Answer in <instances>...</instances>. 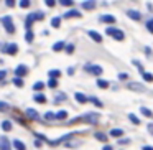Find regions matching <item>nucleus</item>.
<instances>
[{"instance_id": "nucleus-11", "label": "nucleus", "mask_w": 153, "mask_h": 150, "mask_svg": "<svg viewBox=\"0 0 153 150\" xmlns=\"http://www.w3.org/2000/svg\"><path fill=\"white\" fill-rule=\"evenodd\" d=\"M73 17H81V12L76 10V8H73V10H68L66 13H64V18H73Z\"/></svg>"}, {"instance_id": "nucleus-5", "label": "nucleus", "mask_w": 153, "mask_h": 150, "mask_svg": "<svg viewBox=\"0 0 153 150\" xmlns=\"http://www.w3.org/2000/svg\"><path fill=\"white\" fill-rule=\"evenodd\" d=\"M4 51L7 54H17V51H18V46L15 43H8V45H5L4 46Z\"/></svg>"}, {"instance_id": "nucleus-44", "label": "nucleus", "mask_w": 153, "mask_h": 150, "mask_svg": "<svg viewBox=\"0 0 153 150\" xmlns=\"http://www.w3.org/2000/svg\"><path fill=\"white\" fill-rule=\"evenodd\" d=\"M5 76H7V71H0V81L5 79Z\"/></svg>"}, {"instance_id": "nucleus-50", "label": "nucleus", "mask_w": 153, "mask_h": 150, "mask_svg": "<svg viewBox=\"0 0 153 150\" xmlns=\"http://www.w3.org/2000/svg\"><path fill=\"white\" fill-rule=\"evenodd\" d=\"M102 150H114V149H112V147H110V145H105V147H104Z\"/></svg>"}, {"instance_id": "nucleus-3", "label": "nucleus", "mask_w": 153, "mask_h": 150, "mask_svg": "<svg viewBox=\"0 0 153 150\" xmlns=\"http://www.w3.org/2000/svg\"><path fill=\"white\" fill-rule=\"evenodd\" d=\"M86 71H87V73L96 74V76L102 74V68H100V66H97V64H86Z\"/></svg>"}, {"instance_id": "nucleus-51", "label": "nucleus", "mask_w": 153, "mask_h": 150, "mask_svg": "<svg viewBox=\"0 0 153 150\" xmlns=\"http://www.w3.org/2000/svg\"><path fill=\"white\" fill-rule=\"evenodd\" d=\"M143 150H153V149L150 145H145V147H143Z\"/></svg>"}, {"instance_id": "nucleus-18", "label": "nucleus", "mask_w": 153, "mask_h": 150, "mask_svg": "<svg viewBox=\"0 0 153 150\" xmlns=\"http://www.w3.org/2000/svg\"><path fill=\"white\" fill-rule=\"evenodd\" d=\"M109 134H110V137H117V139H119V137H122L123 130H122V129H112Z\"/></svg>"}, {"instance_id": "nucleus-10", "label": "nucleus", "mask_w": 153, "mask_h": 150, "mask_svg": "<svg viewBox=\"0 0 153 150\" xmlns=\"http://www.w3.org/2000/svg\"><path fill=\"white\" fill-rule=\"evenodd\" d=\"M87 35H89V37L92 38L94 41H96V43H100V41H102V35H100V33H97V31L89 30V31H87Z\"/></svg>"}, {"instance_id": "nucleus-35", "label": "nucleus", "mask_w": 153, "mask_h": 150, "mask_svg": "<svg viewBox=\"0 0 153 150\" xmlns=\"http://www.w3.org/2000/svg\"><path fill=\"white\" fill-rule=\"evenodd\" d=\"M87 101H92V102H94V104H96V106H97V107H102V102H100V101H99V99H96V97H91V99H87Z\"/></svg>"}, {"instance_id": "nucleus-22", "label": "nucleus", "mask_w": 153, "mask_h": 150, "mask_svg": "<svg viewBox=\"0 0 153 150\" xmlns=\"http://www.w3.org/2000/svg\"><path fill=\"white\" fill-rule=\"evenodd\" d=\"M33 99H35V101H36V102H40V104H43V102H45V101H46V97H45V96H43V94H35V96H33Z\"/></svg>"}, {"instance_id": "nucleus-16", "label": "nucleus", "mask_w": 153, "mask_h": 150, "mask_svg": "<svg viewBox=\"0 0 153 150\" xmlns=\"http://www.w3.org/2000/svg\"><path fill=\"white\" fill-rule=\"evenodd\" d=\"M112 37L115 38L117 41H122V40H123V33H122V31H120V30H117V28H115V30L112 31Z\"/></svg>"}, {"instance_id": "nucleus-46", "label": "nucleus", "mask_w": 153, "mask_h": 150, "mask_svg": "<svg viewBox=\"0 0 153 150\" xmlns=\"http://www.w3.org/2000/svg\"><path fill=\"white\" fill-rule=\"evenodd\" d=\"M7 5H8V7H13V5H15V0H7Z\"/></svg>"}, {"instance_id": "nucleus-48", "label": "nucleus", "mask_w": 153, "mask_h": 150, "mask_svg": "<svg viewBox=\"0 0 153 150\" xmlns=\"http://www.w3.org/2000/svg\"><path fill=\"white\" fill-rule=\"evenodd\" d=\"M120 143H123V145H125V143H130V140L128 139H122V140H120Z\"/></svg>"}, {"instance_id": "nucleus-19", "label": "nucleus", "mask_w": 153, "mask_h": 150, "mask_svg": "<svg viewBox=\"0 0 153 150\" xmlns=\"http://www.w3.org/2000/svg\"><path fill=\"white\" fill-rule=\"evenodd\" d=\"M97 87H100V89H105V87H109V81L99 79V81H97Z\"/></svg>"}, {"instance_id": "nucleus-6", "label": "nucleus", "mask_w": 153, "mask_h": 150, "mask_svg": "<svg viewBox=\"0 0 153 150\" xmlns=\"http://www.w3.org/2000/svg\"><path fill=\"white\" fill-rule=\"evenodd\" d=\"M28 73V69H27V66L25 64H20V66H17V69H15V74H17V78H23L25 74Z\"/></svg>"}, {"instance_id": "nucleus-12", "label": "nucleus", "mask_w": 153, "mask_h": 150, "mask_svg": "<svg viewBox=\"0 0 153 150\" xmlns=\"http://www.w3.org/2000/svg\"><path fill=\"white\" fill-rule=\"evenodd\" d=\"M94 7H96V2H94V0H86V2H82L84 10H92Z\"/></svg>"}, {"instance_id": "nucleus-33", "label": "nucleus", "mask_w": 153, "mask_h": 150, "mask_svg": "<svg viewBox=\"0 0 153 150\" xmlns=\"http://www.w3.org/2000/svg\"><path fill=\"white\" fill-rule=\"evenodd\" d=\"M143 79H145L146 83H152V79H153L152 73H143Z\"/></svg>"}, {"instance_id": "nucleus-30", "label": "nucleus", "mask_w": 153, "mask_h": 150, "mask_svg": "<svg viewBox=\"0 0 153 150\" xmlns=\"http://www.w3.org/2000/svg\"><path fill=\"white\" fill-rule=\"evenodd\" d=\"M133 64H135V66H137V68H138V71H140V73H142V74H143V73H145V69H143V64H142V63H140V61H137V60H133Z\"/></svg>"}, {"instance_id": "nucleus-41", "label": "nucleus", "mask_w": 153, "mask_h": 150, "mask_svg": "<svg viewBox=\"0 0 153 150\" xmlns=\"http://www.w3.org/2000/svg\"><path fill=\"white\" fill-rule=\"evenodd\" d=\"M25 40H27V41H31V40H33V33H31V31H28V33L25 35Z\"/></svg>"}, {"instance_id": "nucleus-32", "label": "nucleus", "mask_w": 153, "mask_h": 150, "mask_svg": "<svg viewBox=\"0 0 153 150\" xmlns=\"http://www.w3.org/2000/svg\"><path fill=\"white\" fill-rule=\"evenodd\" d=\"M31 17H33V20H43V13H41V12H36V13H31Z\"/></svg>"}, {"instance_id": "nucleus-25", "label": "nucleus", "mask_w": 153, "mask_h": 150, "mask_svg": "<svg viewBox=\"0 0 153 150\" xmlns=\"http://www.w3.org/2000/svg\"><path fill=\"white\" fill-rule=\"evenodd\" d=\"M8 109H10V106L7 102H4V101H0V112H7Z\"/></svg>"}, {"instance_id": "nucleus-14", "label": "nucleus", "mask_w": 153, "mask_h": 150, "mask_svg": "<svg viewBox=\"0 0 153 150\" xmlns=\"http://www.w3.org/2000/svg\"><path fill=\"white\" fill-rule=\"evenodd\" d=\"M27 116L30 117L31 120H38V119H40L38 112H36V110H33V109H27Z\"/></svg>"}, {"instance_id": "nucleus-9", "label": "nucleus", "mask_w": 153, "mask_h": 150, "mask_svg": "<svg viewBox=\"0 0 153 150\" xmlns=\"http://www.w3.org/2000/svg\"><path fill=\"white\" fill-rule=\"evenodd\" d=\"M127 17L132 18V20H142V15L137 10H127Z\"/></svg>"}, {"instance_id": "nucleus-36", "label": "nucleus", "mask_w": 153, "mask_h": 150, "mask_svg": "<svg viewBox=\"0 0 153 150\" xmlns=\"http://www.w3.org/2000/svg\"><path fill=\"white\" fill-rule=\"evenodd\" d=\"M45 119L46 120H54V114L53 112H46L45 114Z\"/></svg>"}, {"instance_id": "nucleus-13", "label": "nucleus", "mask_w": 153, "mask_h": 150, "mask_svg": "<svg viewBox=\"0 0 153 150\" xmlns=\"http://www.w3.org/2000/svg\"><path fill=\"white\" fill-rule=\"evenodd\" d=\"M74 97H76V101H77V102H81V104L87 102V99H89V97H87V96H84L82 93H76V94H74Z\"/></svg>"}, {"instance_id": "nucleus-37", "label": "nucleus", "mask_w": 153, "mask_h": 150, "mask_svg": "<svg viewBox=\"0 0 153 150\" xmlns=\"http://www.w3.org/2000/svg\"><path fill=\"white\" fill-rule=\"evenodd\" d=\"M20 7H23V8L30 7V0H22V2H20Z\"/></svg>"}, {"instance_id": "nucleus-7", "label": "nucleus", "mask_w": 153, "mask_h": 150, "mask_svg": "<svg viewBox=\"0 0 153 150\" xmlns=\"http://www.w3.org/2000/svg\"><path fill=\"white\" fill-rule=\"evenodd\" d=\"M99 20L102 22V23H115V17H114V15H100Z\"/></svg>"}, {"instance_id": "nucleus-34", "label": "nucleus", "mask_w": 153, "mask_h": 150, "mask_svg": "<svg viewBox=\"0 0 153 150\" xmlns=\"http://www.w3.org/2000/svg\"><path fill=\"white\" fill-rule=\"evenodd\" d=\"M73 4H74L73 0H61V5H64V7H71Z\"/></svg>"}, {"instance_id": "nucleus-38", "label": "nucleus", "mask_w": 153, "mask_h": 150, "mask_svg": "<svg viewBox=\"0 0 153 150\" xmlns=\"http://www.w3.org/2000/svg\"><path fill=\"white\" fill-rule=\"evenodd\" d=\"M64 48H66V53L68 54H71L74 51V45H68V46H64Z\"/></svg>"}, {"instance_id": "nucleus-31", "label": "nucleus", "mask_w": 153, "mask_h": 150, "mask_svg": "<svg viewBox=\"0 0 153 150\" xmlns=\"http://www.w3.org/2000/svg\"><path fill=\"white\" fill-rule=\"evenodd\" d=\"M43 87H45V84H43V83H40V81L33 84V91H41Z\"/></svg>"}, {"instance_id": "nucleus-40", "label": "nucleus", "mask_w": 153, "mask_h": 150, "mask_svg": "<svg viewBox=\"0 0 153 150\" xmlns=\"http://www.w3.org/2000/svg\"><path fill=\"white\" fill-rule=\"evenodd\" d=\"M146 30H148V31H153V20H148V22H146Z\"/></svg>"}, {"instance_id": "nucleus-47", "label": "nucleus", "mask_w": 153, "mask_h": 150, "mask_svg": "<svg viewBox=\"0 0 153 150\" xmlns=\"http://www.w3.org/2000/svg\"><path fill=\"white\" fill-rule=\"evenodd\" d=\"M114 30H115L114 27H109V28H107V35H112V31H114Z\"/></svg>"}, {"instance_id": "nucleus-8", "label": "nucleus", "mask_w": 153, "mask_h": 150, "mask_svg": "<svg viewBox=\"0 0 153 150\" xmlns=\"http://www.w3.org/2000/svg\"><path fill=\"white\" fill-rule=\"evenodd\" d=\"M0 150H12L10 142H8L7 137H2V139H0Z\"/></svg>"}, {"instance_id": "nucleus-27", "label": "nucleus", "mask_w": 153, "mask_h": 150, "mask_svg": "<svg viewBox=\"0 0 153 150\" xmlns=\"http://www.w3.org/2000/svg\"><path fill=\"white\" fill-rule=\"evenodd\" d=\"M128 119L132 120V122L135 124V125H138V124H140V119H138V117L135 116V114H128Z\"/></svg>"}, {"instance_id": "nucleus-26", "label": "nucleus", "mask_w": 153, "mask_h": 150, "mask_svg": "<svg viewBox=\"0 0 153 150\" xmlns=\"http://www.w3.org/2000/svg\"><path fill=\"white\" fill-rule=\"evenodd\" d=\"M140 112H142L145 117H152V110L146 109V107H140Z\"/></svg>"}, {"instance_id": "nucleus-17", "label": "nucleus", "mask_w": 153, "mask_h": 150, "mask_svg": "<svg viewBox=\"0 0 153 150\" xmlns=\"http://www.w3.org/2000/svg\"><path fill=\"white\" fill-rule=\"evenodd\" d=\"M64 46H66L64 41H56V43L53 45V50L54 51H61V50H64Z\"/></svg>"}, {"instance_id": "nucleus-4", "label": "nucleus", "mask_w": 153, "mask_h": 150, "mask_svg": "<svg viewBox=\"0 0 153 150\" xmlns=\"http://www.w3.org/2000/svg\"><path fill=\"white\" fill-rule=\"evenodd\" d=\"M127 87L128 89H132V91H137V93H145V86L143 84H140V83H127Z\"/></svg>"}, {"instance_id": "nucleus-20", "label": "nucleus", "mask_w": 153, "mask_h": 150, "mask_svg": "<svg viewBox=\"0 0 153 150\" xmlns=\"http://www.w3.org/2000/svg\"><path fill=\"white\" fill-rule=\"evenodd\" d=\"M2 129H4L5 132L12 130V122H10V120H4V122H2Z\"/></svg>"}, {"instance_id": "nucleus-2", "label": "nucleus", "mask_w": 153, "mask_h": 150, "mask_svg": "<svg viewBox=\"0 0 153 150\" xmlns=\"http://www.w3.org/2000/svg\"><path fill=\"white\" fill-rule=\"evenodd\" d=\"M81 119H84V122L96 124V122H99V114H96V112H89V114H86L84 117H81Z\"/></svg>"}, {"instance_id": "nucleus-42", "label": "nucleus", "mask_w": 153, "mask_h": 150, "mask_svg": "<svg viewBox=\"0 0 153 150\" xmlns=\"http://www.w3.org/2000/svg\"><path fill=\"white\" fill-rule=\"evenodd\" d=\"M119 79H122V81L128 79V74H127V73H120V74H119Z\"/></svg>"}, {"instance_id": "nucleus-29", "label": "nucleus", "mask_w": 153, "mask_h": 150, "mask_svg": "<svg viewBox=\"0 0 153 150\" xmlns=\"http://www.w3.org/2000/svg\"><path fill=\"white\" fill-rule=\"evenodd\" d=\"M13 84H15V86H17V87H23V81H22V78H15V79H13Z\"/></svg>"}, {"instance_id": "nucleus-45", "label": "nucleus", "mask_w": 153, "mask_h": 150, "mask_svg": "<svg viewBox=\"0 0 153 150\" xmlns=\"http://www.w3.org/2000/svg\"><path fill=\"white\" fill-rule=\"evenodd\" d=\"M46 5L48 7H54V0H46Z\"/></svg>"}, {"instance_id": "nucleus-15", "label": "nucleus", "mask_w": 153, "mask_h": 150, "mask_svg": "<svg viewBox=\"0 0 153 150\" xmlns=\"http://www.w3.org/2000/svg\"><path fill=\"white\" fill-rule=\"evenodd\" d=\"M12 145H13L17 150H27V147H25V143L22 142V140H18V139H17V140H13V143H12Z\"/></svg>"}, {"instance_id": "nucleus-21", "label": "nucleus", "mask_w": 153, "mask_h": 150, "mask_svg": "<svg viewBox=\"0 0 153 150\" xmlns=\"http://www.w3.org/2000/svg\"><path fill=\"white\" fill-rule=\"evenodd\" d=\"M68 117V112L66 110H59V112L54 114V119H66Z\"/></svg>"}, {"instance_id": "nucleus-49", "label": "nucleus", "mask_w": 153, "mask_h": 150, "mask_svg": "<svg viewBox=\"0 0 153 150\" xmlns=\"http://www.w3.org/2000/svg\"><path fill=\"white\" fill-rule=\"evenodd\" d=\"M35 147H41V142H40V140H35Z\"/></svg>"}, {"instance_id": "nucleus-24", "label": "nucleus", "mask_w": 153, "mask_h": 150, "mask_svg": "<svg viewBox=\"0 0 153 150\" xmlns=\"http://www.w3.org/2000/svg\"><path fill=\"white\" fill-rule=\"evenodd\" d=\"M94 137H96L97 140H100V142H105V140H107V135H104L102 132H96V134H94Z\"/></svg>"}, {"instance_id": "nucleus-23", "label": "nucleus", "mask_w": 153, "mask_h": 150, "mask_svg": "<svg viewBox=\"0 0 153 150\" xmlns=\"http://www.w3.org/2000/svg\"><path fill=\"white\" fill-rule=\"evenodd\" d=\"M59 74H61V71H58V69H51L50 73H48V76H50L51 79H56V78L59 76Z\"/></svg>"}, {"instance_id": "nucleus-28", "label": "nucleus", "mask_w": 153, "mask_h": 150, "mask_svg": "<svg viewBox=\"0 0 153 150\" xmlns=\"http://www.w3.org/2000/svg\"><path fill=\"white\" fill-rule=\"evenodd\" d=\"M51 25H53L54 28H58V27L61 25V18H59V17H54L53 20H51Z\"/></svg>"}, {"instance_id": "nucleus-39", "label": "nucleus", "mask_w": 153, "mask_h": 150, "mask_svg": "<svg viewBox=\"0 0 153 150\" xmlns=\"http://www.w3.org/2000/svg\"><path fill=\"white\" fill-rule=\"evenodd\" d=\"M48 86H50V87H56L58 86V81L56 79H50V81H48Z\"/></svg>"}, {"instance_id": "nucleus-43", "label": "nucleus", "mask_w": 153, "mask_h": 150, "mask_svg": "<svg viewBox=\"0 0 153 150\" xmlns=\"http://www.w3.org/2000/svg\"><path fill=\"white\" fill-rule=\"evenodd\" d=\"M64 99H66V96H64V94H63V93H61V94H59V96H58V97H56V102H59V101H64Z\"/></svg>"}, {"instance_id": "nucleus-1", "label": "nucleus", "mask_w": 153, "mask_h": 150, "mask_svg": "<svg viewBox=\"0 0 153 150\" xmlns=\"http://www.w3.org/2000/svg\"><path fill=\"white\" fill-rule=\"evenodd\" d=\"M0 22L5 25V30H7L8 33H13V31H15V27H13V22H12V17H4V18H0Z\"/></svg>"}]
</instances>
